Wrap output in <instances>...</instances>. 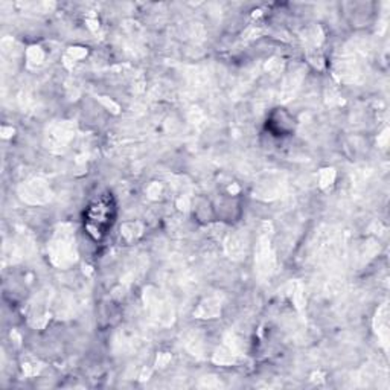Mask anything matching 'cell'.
Segmentation results:
<instances>
[{
	"label": "cell",
	"instance_id": "obj_1",
	"mask_svg": "<svg viewBox=\"0 0 390 390\" xmlns=\"http://www.w3.org/2000/svg\"><path fill=\"white\" fill-rule=\"evenodd\" d=\"M87 222H89V229L93 231L97 235L104 232L108 224L112 223V206L108 202L99 200L95 204L90 206L89 209V217H87Z\"/></svg>",
	"mask_w": 390,
	"mask_h": 390
},
{
	"label": "cell",
	"instance_id": "obj_2",
	"mask_svg": "<svg viewBox=\"0 0 390 390\" xmlns=\"http://www.w3.org/2000/svg\"><path fill=\"white\" fill-rule=\"evenodd\" d=\"M72 253H73V247H72L70 235L66 232H60L55 241L52 242L54 261L58 264V266H64V264L72 261Z\"/></svg>",
	"mask_w": 390,
	"mask_h": 390
}]
</instances>
